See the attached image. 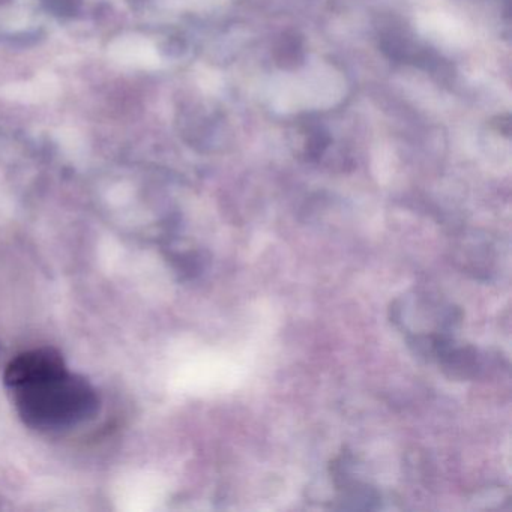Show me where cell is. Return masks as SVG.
<instances>
[{
    "mask_svg": "<svg viewBox=\"0 0 512 512\" xmlns=\"http://www.w3.org/2000/svg\"><path fill=\"white\" fill-rule=\"evenodd\" d=\"M4 380L20 418L34 430H70L95 416L100 404L91 383L68 370L52 349L20 353Z\"/></svg>",
    "mask_w": 512,
    "mask_h": 512,
    "instance_id": "cell-1",
    "label": "cell"
},
{
    "mask_svg": "<svg viewBox=\"0 0 512 512\" xmlns=\"http://www.w3.org/2000/svg\"><path fill=\"white\" fill-rule=\"evenodd\" d=\"M109 58L125 67L155 68L160 64L155 47L139 35H124L109 46Z\"/></svg>",
    "mask_w": 512,
    "mask_h": 512,
    "instance_id": "cell-2",
    "label": "cell"
},
{
    "mask_svg": "<svg viewBox=\"0 0 512 512\" xmlns=\"http://www.w3.org/2000/svg\"><path fill=\"white\" fill-rule=\"evenodd\" d=\"M58 92L59 80L52 73H40L31 82L14 83L2 89V94L10 100L28 104L52 100Z\"/></svg>",
    "mask_w": 512,
    "mask_h": 512,
    "instance_id": "cell-3",
    "label": "cell"
},
{
    "mask_svg": "<svg viewBox=\"0 0 512 512\" xmlns=\"http://www.w3.org/2000/svg\"><path fill=\"white\" fill-rule=\"evenodd\" d=\"M275 58H277L278 64H280L281 67H295L302 59L301 40H299L296 35H292V37L286 35V37L281 40V43L278 44Z\"/></svg>",
    "mask_w": 512,
    "mask_h": 512,
    "instance_id": "cell-4",
    "label": "cell"
},
{
    "mask_svg": "<svg viewBox=\"0 0 512 512\" xmlns=\"http://www.w3.org/2000/svg\"><path fill=\"white\" fill-rule=\"evenodd\" d=\"M329 145V137L325 133H314L307 142V155L311 160H316L323 155Z\"/></svg>",
    "mask_w": 512,
    "mask_h": 512,
    "instance_id": "cell-5",
    "label": "cell"
},
{
    "mask_svg": "<svg viewBox=\"0 0 512 512\" xmlns=\"http://www.w3.org/2000/svg\"><path fill=\"white\" fill-rule=\"evenodd\" d=\"M56 139L59 140L64 148L77 149L80 145H83V137L80 136L79 131L74 128H62L56 134Z\"/></svg>",
    "mask_w": 512,
    "mask_h": 512,
    "instance_id": "cell-6",
    "label": "cell"
}]
</instances>
